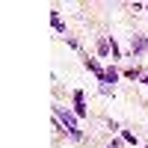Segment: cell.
<instances>
[{
    "instance_id": "6da1fadb",
    "label": "cell",
    "mask_w": 148,
    "mask_h": 148,
    "mask_svg": "<svg viewBox=\"0 0 148 148\" xmlns=\"http://www.w3.org/2000/svg\"><path fill=\"white\" fill-rule=\"evenodd\" d=\"M53 113H56V119L65 125V130H68V136H71V139H80V136H83V133L77 130V121H74V116L68 113L65 107H53Z\"/></svg>"
},
{
    "instance_id": "7a4b0ae2",
    "label": "cell",
    "mask_w": 148,
    "mask_h": 148,
    "mask_svg": "<svg viewBox=\"0 0 148 148\" xmlns=\"http://www.w3.org/2000/svg\"><path fill=\"white\" fill-rule=\"evenodd\" d=\"M130 51H133V53H145V51H148V39H145V36H133Z\"/></svg>"
},
{
    "instance_id": "3957f363",
    "label": "cell",
    "mask_w": 148,
    "mask_h": 148,
    "mask_svg": "<svg viewBox=\"0 0 148 148\" xmlns=\"http://www.w3.org/2000/svg\"><path fill=\"white\" fill-rule=\"evenodd\" d=\"M74 113L86 116V104H83V92H74Z\"/></svg>"
},
{
    "instance_id": "277c9868",
    "label": "cell",
    "mask_w": 148,
    "mask_h": 148,
    "mask_svg": "<svg viewBox=\"0 0 148 148\" xmlns=\"http://www.w3.org/2000/svg\"><path fill=\"white\" fill-rule=\"evenodd\" d=\"M116 80H119V71H116V68H107V71H104V77H101V83H104V86L116 83Z\"/></svg>"
},
{
    "instance_id": "5b68a950",
    "label": "cell",
    "mask_w": 148,
    "mask_h": 148,
    "mask_svg": "<svg viewBox=\"0 0 148 148\" xmlns=\"http://www.w3.org/2000/svg\"><path fill=\"white\" fill-rule=\"evenodd\" d=\"M51 21H53V30H56V33H65L62 21H59V12H51Z\"/></svg>"
},
{
    "instance_id": "8992f818",
    "label": "cell",
    "mask_w": 148,
    "mask_h": 148,
    "mask_svg": "<svg viewBox=\"0 0 148 148\" xmlns=\"http://www.w3.org/2000/svg\"><path fill=\"white\" fill-rule=\"evenodd\" d=\"M86 68H89V71H95L98 77H104V71H101V65H98L95 59H86Z\"/></svg>"
}]
</instances>
